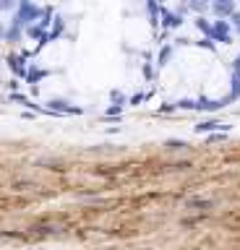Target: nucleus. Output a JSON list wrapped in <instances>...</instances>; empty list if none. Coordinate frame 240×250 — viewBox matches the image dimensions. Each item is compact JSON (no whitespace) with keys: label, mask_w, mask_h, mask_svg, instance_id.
<instances>
[{"label":"nucleus","mask_w":240,"mask_h":250,"mask_svg":"<svg viewBox=\"0 0 240 250\" xmlns=\"http://www.w3.org/2000/svg\"><path fill=\"white\" fill-rule=\"evenodd\" d=\"M40 13H42V8H37L32 0H19L16 8H13L11 24H19L21 29H26V26H32L34 21H40Z\"/></svg>","instance_id":"f257e3e1"},{"label":"nucleus","mask_w":240,"mask_h":250,"mask_svg":"<svg viewBox=\"0 0 240 250\" xmlns=\"http://www.w3.org/2000/svg\"><path fill=\"white\" fill-rule=\"evenodd\" d=\"M24 39V29H21L19 24H11V26H5V42H21Z\"/></svg>","instance_id":"f03ea898"},{"label":"nucleus","mask_w":240,"mask_h":250,"mask_svg":"<svg viewBox=\"0 0 240 250\" xmlns=\"http://www.w3.org/2000/svg\"><path fill=\"white\" fill-rule=\"evenodd\" d=\"M8 63H11V71L16 73V76H26L29 68H26V63H24V58H21V55H11Z\"/></svg>","instance_id":"7ed1b4c3"},{"label":"nucleus","mask_w":240,"mask_h":250,"mask_svg":"<svg viewBox=\"0 0 240 250\" xmlns=\"http://www.w3.org/2000/svg\"><path fill=\"white\" fill-rule=\"evenodd\" d=\"M50 107H52V110H65V112H73V115H79V112H81L79 107H68V102H63V99H52V102H50Z\"/></svg>","instance_id":"20e7f679"},{"label":"nucleus","mask_w":240,"mask_h":250,"mask_svg":"<svg viewBox=\"0 0 240 250\" xmlns=\"http://www.w3.org/2000/svg\"><path fill=\"white\" fill-rule=\"evenodd\" d=\"M42 76H47V71H26V81L34 83V81H40Z\"/></svg>","instance_id":"39448f33"},{"label":"nucleus","mask_w":240,"mask_h":250,"mask_svg":"<svg viewBox=\"0 0 240 250\" xmlns=\"http://www.w3.org/2000/svg\"><path fill=\"white\" fill-rule=\"evenodd\" d=\"M11 99H13V102H21V104H24V107H37V104H34L32 99H29V96H21V94H13Z\"/></svg>","instance_id":"423d86ee"},{"label":"nucleus","mask_w":240,"mask_h":250,"mask_svg":"<svg viewBox=\"0 0 240 250\" xmlns=\"http://www.w3.org/2000/svg\"><path fill=\"white\" fill-rule=\"evenodd\" d=\"M16 3H19V0H0V11H3V13H8V11L16 8Z\"/></svg>","instance_id":"0eeeda50"},{"label":"nucleus","mask_w":240,"mask_h":250,"mask_svg":"<svg viewBox=\"0 0 240 250\" xmlns=\"http://www.w3.org/2000/svg\"><path fill=\"white\" fill-rule=\"evenodd\" d=\"M164 24H167V26H175V24H178V19H175V16H170V13H167V16H164Z\"/></svg>","instance_id":"6e6552de"},{"label":"nucleus","mask_w":240,"mask_h":250,"mask_svg":"<svg viewBox=\"0 0 240 250\" xmlns=\"http://www.w3.org/2000/svg\"><path fill=\"white\" fill-rule=\"evenodd\" d=\"M0 39H5V26L0 24Z\"/></svg>","instance_id":"1a4fd4ad"}]
</instances>
